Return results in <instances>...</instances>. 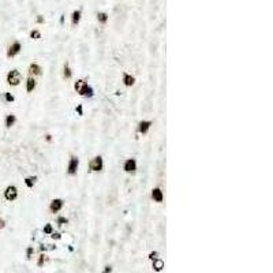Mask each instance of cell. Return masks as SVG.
I'll return each instance as SVG.
<instances>
[{"label":"cell","instance_id":"1","mask_svg":"<svg viewBox=\"0 0 273 273\" xmlns=\"http://www.w3.org/2000/svg\"><path fill=\"white\" fill-rule=\"evenodd\" d=\"M104 168V161L101 156H94L89 163V171L90 172H100Z\"/></svg>","mask_w":273,"mask_h":273},{"label":"cell","instance_id":"2","mask_svg":"<svg viewBox=\"0 0 273 273\" xmlns=\"http://www.w3.org/2000/svg\"><path fill=\"white\" fill-rule=\"evenodd\" d=\"M21 81H22V75L18 70H11V71L7 74V82H8V85H11V86H18V85L21 83Z\"/></svg>","mask_w":273,"mask_h":273},{"label":"cell","instance_id":"3","mask_svg":"<svg viewBox=\"0 0 273 273\" xmlns=\"http://www.w3.org/2000/svg\"><path fill=\"white\" fill-rule=\"evenodd\" d=\"M78 167H79V159L77 156H70V160H68V165H67V174L70 176L77 175Z\"/></svg>","mask_w":273,"mask_h":273},{"label":"cell","instance_id":"4","mask_svg":"<svg viewBox=\"0 0 273 273\" xmlns=\"http://www.w3.org/2000/svg\"><path fill=\"white\" fill-rule=\"evenodd\" d=\"M16 197H18V189L15 186H7V189L4 190V198L7 201H15Z\"/></svg>","mask_w":273,"mask_h":273},{"label":"cell","instance_id":"5","mask_svg":"<svg viewBox=\"0 0 273 273\" xmlns=\"http://www.w3.org/2000/svg\"><path fill=\"white\" fill-rule=\"evenodd\" d=\"M63 206H64V201L62 198H55L49 204V210H51V213H59L63 209Z\"/></svg>","mask_w":273,"mask_h":273},{"label":"cell","instance_id":"6","mask_svg":"<svg viewBox=\"0 0 273 273\" xmlns=\"http://www.w3.org/2000/svg\"><path fill=\"white\" fill-rule=\"evenodd\" d=\"M21 49H22L21 42H19V41L12 42V44L8 46V49H7V57H14V56H16V55L21 52Z\"/></svg>","mask_w":273,"mask_h":273},{"label":"cell","instance_id":"7","mask_svg":"<svg viewBox=\"0 0 273 273\" xmlns=\"http://www.w3.org/2000/svg\"><path fill=\"white\" fill-rule=\"evenodd\" d=\"M79 96H82V97L85 98H92L93 96H94V90H93V88L90 86V85H88V83L85 82L82 85V88L79 89Z\"/></svg>","mask_w":273,"mask_h":273},{"label":"cell","instance_id":"8","mask_svg":"<svg viewBox=\"0 0 273 273\" xmlns=\"http://www.w3.org/2000/svg\"><path fill=\"white\" fill-rule=\"evenodd\" d=\"M123 170L127 174H133L137 171V160L135 159H127L123 164Z\"/></svg>","mask_w":273,"mask_h":273},{"label":"cell","instance_id":"9","mask_svg":"<svg viewBox=\"0 0 273 273\" xmlns=\"http://www.w3.org/2000/svg\"><path fill=\"white\" fill-rule=\"evenodd\" d=\"M150 197H152V199L155 202H157V204H161V202L164 201V193H163V190H161L160 187H155V189L152 190V193H150Z\"/></svg>","mask_w":273,"mask_h":273},{"label":"cell","instance_id":"10","mask_svg":"<svg viewBox=\"0 0 273 273\" xmlns=\"http://www.w3.org/2000/svg\"><path fill=\"white\" fill-rule=\"evenodd\" d=\"M152 122L150 120H141L138 123V133L139 134H148V131L150 130V127H152Z\"/></svg>","mask_w":273,"mask_h":273},{"label":"cell","instance_id":"11","mask_svg":"<svg viewBox=\"0 0 273 273\" xmlns=\"http://www.w3.org/2000/svg\"><path fill=\"white\" fill-rule=\"evenodd\" d=\"M41 72H42V68L40 64L31 63L30 66H29V74H30V77H38V75H41Z\"/></svg>","mask_w":273,"mask_h":273},{"label":"cell","instance_id":"12","mask_svg":"<svg viewBox=\"0 0 273 273\" xmlns=\"http://www.w3.org/2000/svg\"><path fill=\"white\" fill-rule=\"evenodd\" d=\"M122 81H123V85L126 86V88H131V86H134L135 78L133 77V75H130L129 72H123V78H122Z\"/></svg>","mask_w":273,"mask_h":273},{"label":"cell","instance_id":"13","mask_svg":"<svg viewBox=\"0 0 273 273\" xmlns=\"http://www.w3.org/2000/svg\"><path fill=\"white\" fill-rule=\"evenodd\" d=\"M36 86H37V81L34 79V77H30V75H29V78L26 79V92L33 93V90L36 89Z\"/></svg>","mask_w":273,"mask_h":273},{"label":"cell","instance_id":"14","mask_svg":"<svg viewBox=\"0 0 273 273\" xmlns=\"http://www.w3.org/2000/svg\"><path fill=\"white\" fill-rule=\"evenodd\" d=\"M152 268L155 269L156 272H161V270H163V268H164V261H163V259H160V258L153 259V261H152Z\"/></svg>","mask_w":273,"mask_h":273},{"label":"cell","instance_id":"15","mask_svg":"<svg viewBox=\"0 0 273 273\" xmlns=\"http://www.w3.org/2000/svg\"><path fill=\"white\" fill-rule=\"evenodd\" d=\"M81 16H82L81 10H75L74 12H72V14H71V23H72V26H77L78 23H79V21H81Z\"/></svg>","mask_w":273,"mask_h":273},{"label":"cell","instance_id":"16","mask_svg":"<svg viewBox=\"0 0 273 273\" xmlns=\"http://www.w3.org/2000/svg\"><path fill=\"white\" fill-rule=\"evenodd\" d=\"M15 122H16V118H15V115H12V114L7 115L5 119H4V124H5L7 129H11V127L15 124Z\"/></svg>","mask_w":273,"mask_h":273},{"label":"cell","instance_id":"17","mask_svg":"<svg viewBox=\"0 0 273 273\" xmlns=\"http://www.w3.org/2000/svg\"><path fill=\"white\" fill-rule=\"evenodd\" d=\"M63 77H64V79H71V77H72V71H71V68H70V64H68L67 62L64 63V66H63Z\"/></svg>","mask_w":273,"mask_h":273},{"label":"cell","instance_id":"18","mask_svg":"<svg viewBox=\"0 0 273 273\" xmlns=\"http://www.w3.org/2000/svg\"><path fill=\"white\" fill-rule=\"evenodd\" d=\"M37 180H38V178H37L36 175H34V176H27V178H25V184H26V187H29V189H33V186L37 183Z\"/></svg>","mask_w":273,"mask_h":273},{"label":"cell","instance_id":"19","mask_svg":"<svg viewBox=\"0 0 273 273\" xmlns=\"http://www.w3.org/2000/svg\"><path fill=\"white\" fill-rule=\"evenodd\" d=\"M97 21L100 23H107L108 22V14L107 12H97Z\"/></svg>","mask_w":273,"mask_h":273},{"label":"cell","instance_id":"20","mask_svg":"<svg viewBox=\"0 0 273 273\" xmlns=\"http://www.w3.org/2000/svg\"><path fill=\"white\" fill-rule=\"evenodd\" d=\"M46 259H48V258H46V255L44 254V253H41V254H40V257H38V261H37V265H38L40 268H41V266H44V263L46 262Z\"/></svg>","mask_w":273,"mask_h":273},{"label":"cell","instance_id":"21","mask_svg":"<svg viewBox=\"0 0 273 273\" xmlns=\"http://www.w3.org/2000/svg\"><path fill=\"white\" fill-rule=\"evenodd\" d=\"M56 224L59 225V227H63L64 224H68V220L66 219V217H63V216H59L56 219Z\"/></svg>","mask_w":273,"mask_h":273},{"label":"cell","instance_id":"22","mask_svg":"<svg viewBox=\"0 0 273 273\" xmlns=\"http://www.w3.org/2000/svg\"><path fill=\"white\" fill-rule=\"evenodd\" d=\"M83 83H85V81H83V79H77V81L74 82V90L78 93V92H79V89L82 88Z\"/></svg>","mask_w":273,"mask_h":273},{"label":"cell","instance_id":"23","mask_svg":"<svg viewBox=\"0 0 273 273\" xmlns=\"http://www.w3.org/2000/svg\"><path fill=\"white\" fill-rule=\"evenodd\" d=\"M42 232H44L45 235H51L52 232H53V227H52V224H45V227L42 228Z\"/></svg>","mask_w":273,"mask_h":273},{"label":"cell","instance_id":"24","mask_svg":"<svg viewBox=\"0 0 273 273\" xmlns=\"http://www.w3.org/2000/svg\"><path fill=\"white\" fill-rule=\"evenodd\" d=\"M30 38H33V40H40L41 38V33L38 30H31L30 31Z\"/></svg>","mask_w":273,"mask_h":273},{"label":"cell","instance_id":"25","mask_svg":"<svg viewBox=\"0 0 273 273\" xmlns=\"http://www.w3.org/2000/svg\"><path fill=\"white\" fill-rule=\"evenodd\" d=\"M4 100L7 101V103H14L15 97H14V96H12L10 92H5V93H4Z\"/></svg>","mask_w":273,"mask_h":273},{"label":"cell","instance_id":"26","mask_svg":"<svg viewBox=\"0 0 273 273\" xmlns=\"http://www.w3.org/2000/svg\"><path fill=\"white\" fill-rule=\"evenodd\" d=\"M33 254H34V248L31 247V246H29V247L26 248V258H27V259H31Z\"/></svg>","mask_w":273,"mask_h":273},{"label":"cell","instance_id":"27","mask_svg":"<svg viewBox=\"0 0 273 273\" xmlns=\"http://www.w3.org/2000/svg\"><path fill=\"white\" fill-rule=\"evenodd\" d=\"M75 112H77L79 116H83V107H82V104H78L77 107H75Z\"/></svg>","mask_w":273,"mask_h":273},{"label":"cell","instance_id":"28","mask_svg":"<svg viewBox=\"0 0 273 273\" xmlns=\"http://www.w3.org/2000/svg\"><path fill=\"white\" fill-rule=\"evenodd\" d=\"M51 238L53 239V240H59V239H62V235H60L59 232H52V234H51Z\"/></svg>","mask_w":273,"mask_h":273},{"label":"cell","instance_id":"29","mask_svg":"<svg viewBox=\"0 0 273 273\" xmlns=\"http://www.w3.org/2000/svg\"><path fill=\"white\" fill-rule=\"evenodd\" d=\"M156 258H159V253H157V251H152L149 254V259H152V261H153V259H156Z\"/></svg>","mask_w":273,"mask_h":273},{"label":"cell","instance_id":"30","mask_svg":"<svg viewBox=\"0 0 273 273\" xmlns=\"http://www.w3.org/2000/svg\"><path fill=\"white\" fill-rule=\"evenodd\" d=\"M103 273H112V266L111 265H105L103 269Z\"/></svg>","mask_w":273,"mask_h":273},{"label":"cell","instance_id":"31","mask_svg":"<svg viewBox=\"0 0 273 273\" xmlns=\"http://www.w3.org/2000/svg\"><path fill=\"white\" fill-rule=\"evenodd\" d=\"M37 23H44V16L37 15Z\"/></svg>","mask_w":273,"mask_h":273},{"label":"cell","instance_id":"32","mask_svg":"<svg viewBox=\"0 0 273 273\" xmlns=\"http://www.w3.org/2000/svg\"><path fill=\"white\" fill-rule=\"evenodd\" d=\"M4 227H5V221H4V219H1V217H0V229H3Z\"/></svg>","mask_w":273,"mask_h":273},{"label":"cell","instance_id":"33","mask_svg":"<svg viewBox=\"0 0 273 273\" xmlns=\"http://www.w3.org/2000/svg\"><path fill=\"white\" fill-rule=\"evenodd\" d=\"M45 141H46V142H51V141H52V135L51 134H46L45 135Z\"/></svg>","mask_w":273,"mask_h":273}]
</instances>
